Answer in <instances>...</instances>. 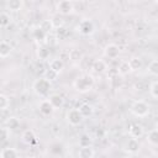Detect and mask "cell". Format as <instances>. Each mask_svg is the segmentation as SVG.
Returning <instances> with one entry per match:
<instances>
[{
    "instance_id": "cell-17",
    "label": "cell",
    "mask_w": 158,
    "mask_h": 158,
    "mask_svg": "<svg viewBox=\"0 0 158 158\" xmlns=\"http://www.w3.org/2000/svg\"><path fill=\"white\" fill-rule=\"evenodd\" d=\"M6 7L10 11H20L23 7V1L22 0H9L6 2Z\"/></svg>"
},
{
    "instance_id": "cell-10",
    "label": "cell",
    "mask_w": 158,
    "mask_h": 158,
    "mask_svg": "<svg viewBox=\"0 0 158 158\" xmlns=\"http://www.w3.org/2000/svg\"><path fill=\"white\" fill-rule=\"evenodd\" d=\"M125 151L128 152V153H131V154L137 153L139 151V142H138V139L132 138V137L128 138L127 142H126V144H125Z\"/></svg>"
},
{
    "instance_id": "cell-2",
    "label": "cell",
    "mask_w": 158,
    "mask_h": 158,
    "mask_svg": "<svg viewBox=\"0 0 158 158\" xmlns=\"http://www.w3.org/2000/svg\"><path fill=\"white\" fill-rule=\"evenodd\" d=\"M32 88H33V91L38 96H46V95H48V93H49V90L52 88V84H51V81L48 79L41 77V78L35 80Z\"/></svg>"
},
{
    "instance_id": "cell-9",
    "label": "cell",
    "mask_w": 158,
    "mask_h": 158,
    "mask_svg": "<svg viewBox=\"0 0 158 158\" xmlns=\"http://www.w3.org/2000/svg\"><path fill=\"white\" fill-rule=\"evenodd\" d=\"M128 133H130V136H131L132 138L138 139V138H141V137L143 136V133H144L143 126L139 125V123H132V125L128 127Z\"/></svg>"
},
{
    "instance_id": "cell-36",
    "label": "cell",
    "mask_w": 158,
    "mask_h": 158,
    "mask_svg": "<svg viewBox=\"0 0 158 158\" xmlns=\"http://www.w3.org/2000/svg\"><path fill=\"white\" fill-rule=\"evenodd\" d=\"M69 54H70V59H72V60H81V58H83L81 54H80V52L77 51V49L70 51Z\"/></svg>"
},
{
    "instance_id": "cell-8",
    "label": "cell",
    "mask_w": 158,
    "mask_h": 158,
    "mask_svg": "<svg viewBox=\"0 0 158 158\" xmlns=\"http://www.w3.org/2000/svg\"><path fill=\"white\" fill-rule=\"evenodd\" d=\"M21 141L25 144L32 146V144H36L37 143V137H36V135H35V132L32 130H26L21 135Z\"/></svg>"
},
{
    "instance_id": "cell-20",
    "label": "cell",
    "mask_w": 158,
    "mask_h": 158,
    "mask_svg": "<svg viewBox=\"0 0 158 158\" xmlns=\"http://www.w3.org/2000/svg\"><path fill=\"white\" fill-rule=\"evenodd\" d=\"M130 72H132L131 70V68H130V64H128V60H122V62H120V64L117 65V73H118V75H126V74H128Z\"/></svg>"
},
{
    "instance_id": "cell-12",
    "label": "cell",
    "mask_w": 158,
    "mask_h": 158,
    "mask_svg": "<svg viewBox=\"0 0 158 158\" xmlns=\"http://www.w3.org/2000/svg\"><path fill=\"white\" fill-rule=\"evenodd\" d=\"M94 149L91 146H86V147H79L78 149V158H94Z\"/></svg>"
},
{
    "instance_id": "cell-13",
    "label": "cell",
    "mask_w": 158,
    "mask_h": 158,
    "mask_svg": "<svg viewBox=\"0 0 158 158\" xmlns=\"http://www.w3.org/2000/svg\"><path fill=\"white\" fill-rule=\"evenodd\" d=\"M11 52H12V46L9 42H6V41L2 40L0 42V57L2 59H5V58H7L10 56Z\"/></svg>"
},
{
    "instance_id": "cell-5",
    "label": "cell",
    "mask_w": 158,
    "mask_h": 158,
    "mask_svg": "<svg viewBox=\"0 0 158 158\" xmlns=\"http://www.w3.org/2000/svg\"><path fill=\"white\" fill-rule=\"evenodd\" d=\"M77 30H78V32H79L80 35H83V36H89V35H91V33L94 32V23H93L91 20L84 19V20H81V21L78 23Z\"/></svg>"
},
{
    "instance_id": "cell-23",
    "label": "cell",
    "mask_w": 158,
    "mask_h": 158,
    "mask_svg": "<svg viewBox=\"0 0 158 158\" xmlns=\"http://www.w3.org/2000/svg\"><path fill=\"white\" fill-rule=\"evenodd\" d=\"M128 64L131 70H138L142 67V59L139 57H132L128 59Z\"/></svg>"
},
{
    "instance_id": "cell-30",
    "label": "cell",
    "mask_w": 158,
    "mask_h": 158,
    "mask_svg": "<svg viewBox=\"0 0 158 158\" xmlns=\"http://www.w3.org/2000/svg\"><path fill=\"white\" fill-rule=\"evenodd\" d=\"M69 35V31L65 28V27H60V28H57L56 30V36L58 40H65Z\"/></svg>"
},
{
    "instance_id": "cell-21",
    "label": "cell",
    "mask_w": 158,
    "mask_h": 158,
    "mask_svg": "<svg viewBox=\"0 0 158 158\" xmlns=\"http://www.w3.org/2000/svg\"><path fill=\"white\" fill-rule=\"evenodd\" d=\"M78 110L80 111V114H81L83 117H89V116H91L93 112H94L93 106L89 105V104H81V105L78 107Z\"/></svg>"
},
{
    "instance_id": "cell-27",
    "label": "cell",
    "mask_w": 158,
    "mask_h": 158,
    "mask_svg": "<svg viewBox=\"0 0 158 158\" xmlns=\"http://www.w3.org/2000/svg\"><path fill=\"white\" fill-rule=\"evenodd\" d=\"M51 21H52V25H53V27L57 30V28H60V27H64V20H63V17L58 14V15H54L52 19H51Z\"/></svg>"
},
{
    "instance_id": "cell-14",
    "label": "cell",
    "mask_w": 158,
    "mask_h": 158,
    "mask_svg": "<svg viewBox=\"0 0 158 158\" xmlns=\"http://www.w3.org/2000/svg\"><path fill=\"white\" fill-rule=\"evenodd\" d=\"M91 69H93V72H95L96 74H101V73H104V72L107 69V64H106V62L102 60V59H95L94 63H93Z\"/></svg>"
},
{
    "instance_id": "cell-1",
    "label": "cell",
    "mask_w": 158,
    "mask_h": 158,
    "mask_svg": "<svg viewBox=\"0 0 158 158\" xmlns=\"http://www.w3.org/2000/svg\"><path fill=\"white\" fill-rule=\"evenodd\" d=\"M74 88L77 91L81 93V94H85L88 91H90L94 86V78L90 75V74H83V75H79L74 83H73Z\"/></svg>"
},
{
    "instance_id": "cell-16",
    "label": "cell",
    "mask_w": 158,
    "mask_h": 158,
    "mask_svg": "<svg viewBox=\"0 0 158 158\" xmlns=\"http://www.w3.org/2000/svg\"><path fill=\"white\" fill-rule=\"evenodd\" d=\"M0 158H19V152L12 147H4L0 152Z\"/></svg>"
},
{
    "instance_id": "cell-3",
    "label": "cell",
    "mask_w": 158,
    "mask_h": 158,
    "mask_svg": "<svg viewBox=\"0 0 158 158\" xmlns=\"http://www.w3.org/2000/svg\"><path fill=\"white\" fill-rule=\"evenodd\" d=\"M130 110H131V112H132L135 116H137V117H146V116L149 114L151 107H149V105H148L146 101H143V100H136V101L131 105Z\"/></svg>"
},
{
    "instance_id": "cell-11",
    "label": "cell",
    "mask_w": 158,
    "mask_h": 158,
    "mask_svg": "<svg viewBox=\"0 0 158 158\" xmlns=\"http://www.w3.org/2000/svg\"><path fill=\"white\" fill-rule=\"evenodd\" d=\"M38 109H40V112H41L42 115H44V116L51 115V114L53 112V110H54V107L52 106V104L49 102L48 99H43V100L40 102Z\"/></svg>"
},
{
    "instance_id": "cell-34",
    "label": "cell",
    "mask_w": 158,
    "mask_h": 158,
    "mask_svg": "<svg viewBox=\"0 0 158 158\" xmlns=\"http://www.w3.org/2000/svg\"><path fill=\"white\" fill-rule=\"evenodd\" d=\"M10 135H11V130L7 126H4L1 128V141L2 142H6L10 138Z\"/></svg>"
},
{
    "instance_id": "cell-28",
    "label": "cell",
    "mask_w": 158,
    "mask_h": 158,
    "mask_svg": "<svg viewBox=\"0 0 158 158\" xmlns=\"http://www.w3.org/2000/svg\"><path fill=\"white\" fill-rule=\"evenodd\" d=\"M10 106V98L5 94H0V109L5 111Z\"/></svg>"
},
{
    "instance_id": "cell-6",
    "label": "cell",
    "mask_w": 158,
    "mask_h": 158,
    "mask_svg": "<svg viewBox=\"0 0 158 158\" xmlns=\"http://www.w3.org/2000/svg\"><path fill=\"white\" fill-rule=\"evenodd\" d=\"M56 9L59 15H69L74 11V2L70 0H62L57 4Z\"/></svg>"
},
{
    "instance_id": "cell-29",
    "label": "cell",
    "mask_w": 158,
    "mask_h": 158,
    "mask_svg": "<svg viewBox=\"0 0 158 158\" xmlns=\"http://www.w3.org/2000/svg\"><path fill=\"white\" fill-rule=\"evenodd\" d=\"M91 146V137L89 135H81L79 138V147Z\"/></svg>"
},
{
    "instance_id": "cell-7",
    "label": "cell",
    "mask_w": 158,
    "mask_h": 158,
    "mask_svg": "<svg viewBox=\"0 0 158 158\" xmlns=\"http://www.w3.org/2000/svg\"><path fill=\"white\" fill-rule=\"evenodd\" d=\"M120 47L116 43H109L104 48V56L109 59H116L120 54Z\"/></svg>"
},
{
    "instance_id": "cell-18",
    "label": "cell",
    "mask_w": 158,
    "mask_h": 158,
    "mask_svg": "<svg viewBox=\"0 0 158 158\" xmlns=\"http://www.w3.org/2000/svg\"><path fill=\"white\" fill-rule=\"evenodd\" d=\"M63 68H64V62H63L62 59H59V58L52 59V60L49 62V69H52V70L57 72L58 74L63 70Z\"/></svg>"
},
{
    "instance_id": "cell-22",
    "label": "cell",
    "mask_w": 158,
    "mask_h": 158,
    "mask_svg": "<svg viewBox=\"0 0 158 158\" xmlns=\"http://www.w3.org/2000/svg\"><path fill=\"white\" fill-rule=\"evenodd\" d=\"M10 23H11V16H10V14L6 12V11H1V14H0V26L2 28H5Z\"/></svg>"
},
{
    "instance_id": "cell-25",
    "label": "cell",
    "mask_w": 158,
    "mask_h": 158,
    "mask_svg": "<svg viewBox=\"0 0 158 158\" xmlns=\"http://www.w3.org/2000/svg\"><path fill=\"white\" fill-rule=\"evenodd\" d=\"M32 35H33V38L36 40V41H38V42H42L46 37H47V33L38 26L37 28H35L33 30V32H32Z\"/></svg>"
},
{
    "instance_id": "cell-37",
    "label": "cell",
    "mask_w": 158,
    "mask_h": 158,
    "mask_svg": "<svg viewBox=\"0 0 158 158\" xmlns=\"http://www.w3.org/2000/svg\"><path fill=\"white\" fill-rule=\"evenodd\" d=\"M25 158H32V157H25Z\"/></svg>"
},
{
    "instance_id": "cell-19",
    "label": "cell",
    "mask_w": 158,
    "mask_h": 158,
    "mask_svg": "<svg viewBox=\"0 0 158 158\" xmlns=\"http://www.w3.org/2000/svg\"><path fill=\"white\" fill-rule=\"evenodd\" d=\"M37 56H38V58H40L41 60L48 59L49 56H51V49H49V47H47V46H40L38 49H37Z\"/></svg>"
},
{
    "instance_id": "cell-4",
    "label": "cell",
    "mask_w": 158,
    "mask_h": 158,
    "mask_svg": "<svg viewBox=\"0 0 158 158\" xmlns=\"http://www.w3.org/2000/svg\"><path fill=\"white\" fill-rule=\"evenodd\" d=\"M65 118H67V122L70 126H79L83 122L84 117L81 116V114H80V111L78 109H70V110L67 111Z\"/></svg>"
},
{
    "instance_id": "cell-32",
    "label": "cell",
    "mask_w": 158,
    "mask_h": 158,
    "mask_svg": "<svg viewBox=\"0 0 158 158\" xmlns=\"http://www.w3.org/2000/svg\"><path fill=\"white\" fill-rule=\"evenodd\" d=\"M6 126L10 128V130H15L20 126V122L16 117H9V120L6 121Z\"/></svg>"
},
{
    "instance_id": "cell-33",
    "label": "cell",
    "mask_w": 158,
    "mask_h": 158,
    "mask_svg": "<svg viewBox=\"0 0 158 158\" xmlns=\"http://www.w3.org/2000/svg\"><path fill=\"white\" fill-rule=\"evenodd\" d=\"M44 75H46L44 78L48 79L49 81H53V80H57L58 79V73L54 72V70H52V69H47L44 72Z\"/></svg>"
},
{
    "instance_id": "cell-26",
    "label": "cell",
    "mask_w": 158,
    "mask_h": 158,
    "mask_svg": "<svg viewBox=\"0 0 158 158\" xmlns=\"http://www.w3.org/2000/svg\"><path fill=\"white\" fill-rule=\"evenodd\" d=\"M147 72L151 75H158V59H153L147 65Z\"/></svg>"
},
{
    "instance_id": "cell-31",
    "label": "cell",
    "mask_w": 158,
    "mask_h": 158,
    "mask_svg": "<svg viewBox=\"0 0 158 158\" xmlns=\"http://www.w3.org/2000/svg\"><path fill=\"white\" fill-rule=\"evenodd\" d=\"M40 27H41L46 33H48L51 30L54 28L53 25H52V21H51V20H43V21L40 23Z\"/></svg>"
},
{
    "instance_id": "cell-15",
    "label": "cell",
    "mask_w": 158,
    "mask_h": 158,
    "mask_svg": "<svg viewBox=\"0 0 158 158\" xmlns=\"http://www.w3.org/2000/svg\"><path fill=\"white\" fill-rule=\"evenodd\" d=\"M48 100H49V102L52 104V106L54 109H59L64 104V99L60 94H52V95L48 96Z\"/></svg>"
},
{
    "instance_id": "cell-24",
    "label": "cell",
    "mask_w": 158,
    "mask_h": 158,
    "mask_svg": "<svg viewBox=\"0 0 158 158\" xmlns=\"http://www.w3.org/2000/svg\"><path fill=\"white\" fill-rule=\"evenodd\" d=\"M147 141L151 143V144H154L157 146L158 144V128H153L148 132L147 135Z\"/></svg>"
},
{
    "instance_id": "cell-35",
    "label": "cell",
    "mask_w": 158,
    "mask_h": 158,
    "mask_svg": "<svg viewBox=\"0 0 158 158\" xmlns=\"http://www.w3.org/2000/svg\"><path fill=\"white\" fill-rule=\"evenodd\" d=\"M149 93H151V95H152L153 98L158 99V80H157V81H153V83L151 84V86H149Z\"/></svg>"
}]
</instances>
